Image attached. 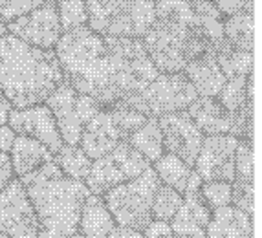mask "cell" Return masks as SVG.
I'll return each instance as SVG.
<instances>
[{
  "label": "cell",
  "instance_id": "23",
  "mask_svg": "<svg viewBox=\"0 0 262 238\" xmlns=\"http://www.w3.org/2000/svg\"><path fill=\"white\" fill-rule=\"evenodd\" d=\"M127 143L134 150L140 152L150 165L165 154L162 130H160V125H158V117H147V121L128 136Z\"/></svg>",
  "mask_w": 262,
  "mask_h": 238
},
{
  "label": "cell",
  "instance_id": "22",
  "mask_svg": "<svg viewBox=\"0 0 262 238\" xmlns=\"http://www.w3.org/2000/svg\"><path fill=\"white\" fill-rule=\"evenodd\" d=\"M114 227H116V222L106 209L103 198L96 194L88 196L79 214L77 234H81L83 238H105Z\"/></svg>",
  "mask_w": 262,
  "mask_h": 238
},
{
  "label": "cell",
  "instance_id": "17",
  "mask_svg": "<svg viewBox=\"0 0 262 238\" xmlns=\"http://www.w3.org/2000/svg\"><path fill=\"white\" fill-rule=\"evenodd\" d=\"M182 196L184 202L169 222L174 238H206V229L213 211L202 200L200 190L184 192Z\"/></svg>",
  "mask_w": 262,
  "mask_h": 238
},
{
  "label": "cell",
  "instance_id": "26",
  "mask_svg": "<svg viewBox=\"0 0 262 238\" xmlns=\"http://www.w3.org/2000/svg\"><path fill=\"white\" fill-rule=\"evenodd\" d=\"M214 57H216V62H219L226 79L251 75V70H253V52L236 50V48H231L224 40L219 46V50L214 52Z\"/></svg>",
  "mask_w": 262,
  "mask_h": 238
},
{
  "label": "cell",
  "instance_id": "14",
  "mask_svg": "<svg viewBox=\"0 0 262 238\" xmlns=\"http://www.w3.org/2000/svg\"><path fill=\"white\" fill-rule=\"evenodd\" d=\"M158 125L162 130L165 152L180 158L184 163L192 167L202 141H204V134L198 130L189 114L185 110L167 114V116L158 117Z\"/></svg>",
  "mask_w": 262,
  "mask_h": 238
},
{
  "label": "cell",
  "instance_id": "7",
  "mask_svg": "<svg viewBox=\"0 0 262 238\" xmlns=\"http://www.w3.org/2000/svg\"><path fill=\"white\" fill-rule=\"evenodd\" d=\"M160 185L162 183L158 180L156 172L152 170V167H149L138 178L114 187L101 198L112 214L116 225L130 227L143 233L145 227L152 222L150 207Z\"/></svg>",
  "mask_w": 262,
  "mask_h": 238
},
{
  "label": "cell",
  "instance_id": "27",
  "mask_svg": "<svg viewBox=\"0 0 262 238\" xmlns=\"http://www.w3.org/2000/svg\"><path fill=\"white\" fill-rule=\"evenodd\" d=\"M53 161L64 176L83 183L92 167V160L79 148V145H62L59 152L53 154Z\"/></svg>",
  "mask_w": 262,
  "mask_h": 238
},
{
  "label": "cell",
  "instance_id": "31",
  "mask_svg": "<svg viewBox=\"0 0 262 238\" xmlns=\"http://www.w3.org/2000/svg\"><path fill=\"white\" fill-rule=\"evenodd\" d=\"M200 196L211 211L222 209L231 205L233 187L229 182H202Z\"/></svg>",
  "mask_w": 262,
  "mask_h": 238
},
{
  "label": "cell",
  "instance_id": "6",
  "mask_svg": "<svg viewBox=\"0 0 262 238\" xmlns=\"http://www.w3.org/2000/svg\"><path fill=\"white\" fill-rule=\"evenodd\" d=\"M105 40L110 61V86L116 103L143 92L160 74L145 52L141 39L105 37Z\"/></svg>",
  "mask_w": 262,
  "mask_h": 238
},
{
  "label": "cell",
  "instance_id": "40",
  "mask_svg": "<svg viewBox=\"0 0 262 238\" xmlns=\"http://www.w3.org/2000/svg\"><path fill=\"white\" fill-rule=\"evenodd\" d=\"M4 33H6V24L2 20H0V37H2Z\"/></svg>",
  "mask_w": 262,
  "mask_h": 238
},
{
  "label": "cell",
  "instance_id": "21",
  "mask_svg": "<svg viewBox=\"0 0 262 238\" xmlns=\"http://www.w3.org/2000/svg\"><path fill=\"white\" fill-rule=\"evenodd\" d=\"M8 156L15 178L31 174L33 170L40 169L42 165L53 161V154L44 147L42 143L26 138V136H17L15 138L13 147H11Z\"/></svg>",
  "mask_w": 262,
  "mask_h": 238
},
{
  "label": "cell",
  "instance_id": "29",
  "mask_svg": "<svg viewBox=\"0 0 262 238\" xmlns=\"http://www.w3.org/2000/svg\"><path fill=\"white\" fill-rule=\"evenodd\" d=\"M55 9L62 33L86 26L88 13L84 0H55Z\"/></svg>",
  "mask_w": 262,
  "mask_h": 238
},
{
  "label": "cell",
  "instance_id": "15",
  "mask_svg": "<svg viewBox=\"0 0 262 238\" xmlns=\"http://www.w3.org/2000/svg\"><path fill=\"white\" fill-rule=\"evenodd\" d=\"M8 126L17 136H26L42 143L52 154H57L59 148L64 145L55 119L44 103L28 109H13L9 112Z\"/></svg>",
  "mask_w": 262,
  "mask_h": 238
},
{
  "label": "cell",
  "instance_id": "35",
  "mask_svg": "<svg viewBox=\"0 0 262 238\" xmlns=\"http://www.w3.org/2000/svg\"><path fill=\"white\" fill-rule=\"evenodd\" d=\"M143 238H174L169 222L152 220L143 229Z\"/></svg>",
  "mask_w": 262,
  "mask_h": 238
},
{
  "label": "cell",
  "instance_id": "25",
  "mask_svg": "<svg viewBox=\"0 0 262 238\" xmlns=\"http://www.w3.org/2000/svg\"><path fill=\"white\" fill-rule=\"evenodd\" d=\"M150 167H152V170L156 172L158 180H160L162 185L170 187V189H174L176 192L184 194L189 178H191V174H192V167H189L187 163H184L180 158L172 156L169 152H165V154H163L160 160L154 161Z\"/></svg>",
  "mask_w": 262,
  "mask_h": 238
},
{
  "label": "cell",
  "instance_id": "9",
  "mask_svg": "<svg viewBox=\"0 0 262 238\" xmlns=\"http://www.w3.org/2000/svg\"><path fill=\"white\" fill-rule=\"evenodd\" d=\"M149 167L150 163L140 152L134 150L127 141H123L106 156L92 161L84 185L90 190V194L103 196L114 187L138 178Z\"/></svg>",
  "mask_w": 262,
  "mask_h": 238
},
{
  "label": "cell",
  "instance_id": "20",
  "mask_svg": "<svg viewBox=\"0 0 262 238\" xmlns=\"http://www.w3.org/2000/svg\"><path fill=\"white\" fill-rule=\"evenodd\" d=\"M206 238H253V220L235 205L214 209L207 224Z\"/></svg>",
  "mask_w": 262,
  "mask_h": 238
},
{
  "label": "cell",
  "instance_id": "38",
  "mask_svg": "<svg viewBox=\"0 0 262 238\" xmlns=\"http://www.w3.org/2000/svg\"><path fill=\"white\" fill-rule=\"evenodd\" d=\"M105 238H143L141 231L130 229V227H121V225H116Z\"/></svg>",
  "mask_w": 262,
  "mask_h": 238
},
{
  "label": "cell",
  "instance_id": "42",
  "mask_svg": "<svg viewBox=\"0 0 262 238\" xmlns=\"http://www.w3.org/2000/svg\"><path fill=\"white\" fill-rule=\"evenodd\" d=\"M0 238H8V236H4V234H0Z\"/></svg>",
  "mask_w": 262,
  "mask_h": 238
},
{
  "label": "cell",
  "instance_id": "33",
  "mask_svg": "<svg viewBox=\"0 0 262 238\" xmlns=\"http://www.w3.org/2000/svg\"><path fill=\"white\" fill-rule=\"evenodd\" d=\"M50 0H0V20L8 24L13 18L28 13L31 9L46 4Z\"/></svg>",
  "mask_w": 262,
  "mask_h": 238
},
{
  "label": "cell",
  "instance_id": "1",
  "mask_svg": "<svg viewBox=\"0 0 262 238\" xmlns=\"http://www.w3.org/2000/svg\"><path fill=\"white\" fill-rule=\"evenodd\" d=\"M154 11L152 26L141 37V42L160 74L184 72L194 57L214 53L189 0H156Z\"/></svg>",
  "mask_w": 262,
  "mask_h": 238
},
{
  "label": "cell",
  "instance_id": "30",
  "mask_svg": "<svg viewBox=\"0 0 262 238\" xmlns=\"http://www.w3.org/2000/svg\"><path fill=\"white\" fill-rule=\"evenodd\" d=\"M106 109L110 110L114 123H116L118 128L123 132L125 139L147 121V116H143L141 112H138V110H134L132 106L125 104L123 101H118V103H114L112 106H106Z\"/></svg>",
  "mask_w": 262,
  "mask_h": 238
},
{
  "label": "cell",
  "instance_id": "12",
  "mask_svg": "<svg viewBox=\"0 0 262 238\" xmlns=\"http://www.w3.org/2000/svg\"><path fill=\"white\" fill-rule=\"evenodd\" d=\"M241 139L231 134L204 136L192 170L202 182H229L235 180V152Z\"/></svg>",
  "mask_w": 262,
  "mask_h": 238
},
{
  "label": "cell",
  "instance_id": "11",
  "mask_svg": "<svg viewBox=\"0 0 262 238\" xmlns=\"http://www.w3.org/2000/svg\"><path fill=\"white\" fill-rule=\"evenodd\" d=\"M0 234L8 238H39L35 211L18 178H13L0 190Z\"/></svg>",
  "mask_w": 262,
  "mask_h": 238
},
{
  "label": "cell",
  "instance_id": "8",
  "mask_svg": "<svg viewBox=\"0 0 262 238\" xmlns=\"http://www.w3.org/2000/svg\"><path fill=\"white\" fill-rule=\"evenodd\" d=\"M196 92L184 72H178L158 74L143 92L128 95L121 101L147 117H162L167 114L187 110L189 104L196 101Z\"/></svg>",
  "mask_w": 262,
  "mask_h": 238
},
{
  "label": "cell",
  "instance_id": "37",
  "mask_svg": "<svg viewBox=\"0 0 262 238\" xmlns=\"http://www.w3.org/2000/svg\"><path fill=\"white\" fill-rule=\"evenodd\" d=\"M15 138H17V134L8 125L0 126V152L2 154H9V150L13 147Z\"/></svg>",
  "mask_w": 262,
  "mask_h": 238
},
{
  "label": "cell",
  "instance_id": "36",
  "mask_svg": "<svg viewBox=\"0 0 262 238\" xmlns=\"http://www.w3.org/2000/svg\"><path fill=\"white\" fill-rule=\"evenodd\" d=\"M13 178L15 176H13V169H11V163H9V156L0 152V190L4 189Z\"/></svg>",
  "mask_w": 262,
  "mask_h": 238
},
{
  "label": "cell",
  "instance_id": "18",
  "mask_svg": "<svg viewBox=\"0 0 262 238\" xmlns=\"http://www.w3.org/2000/svg\"><path fill=\"white\" fill-rule=\"evenodd\" d=\"M184 75L189 79L198 97H216L226 82V75L213 52L202 53L189 61L184 68Z\"/></svg>",
  "mask_w": 262,
  "mask_h": 238
},
{
  "label": "cell",
  "instance_id": "24",
  "mask_svg": "<svg viewBox=\"0 0 262 238\" xmlns=\"http://www.w3.org/2000/svg\"><path fill=\"white\" fill-rule=\"evenodd\" d=\"M224 40L231 48L244 50V52H253V13L251 9H244L241 13L231 15L224 18Z\"/></svg>",
  "mask_w": 262,
  "mask_h": 238
},
{
  "label": "cell",
  "instance_id": "10",
  "mask_svg": "<svg viewBox=\"0 0 262 238\" xmlns=\"http://www.w3.org/2000/svg\"><path fill=\"white\" fill-rule=\"evenodd\" d=\"M44 104L52 112L64 145H79L83 128L101 109L92 97L79 94L68 82H61Z\"/></svg>",
  "mask_w": 262,
  "mask_h": 238
},
{
  "label": "cell",
  "instance_id": "16",
  "mask_svg": "<svg viewBox=\"0 0 262 238\" xmlns=\"http://www.w3.org/2000/svg\"><path fill=\"white\" fill-rule=\"evenodd\" d=\"M127 141L123 132L114 123L108 109H99V112L86 123L79 138V148L90 160H99L118 147L119 143Z\"/></svg>",
  "mask_w": 262,
  "mask_h": 238
},
{
  "label": "cell",
  "instance_id": "34",
  "mask_svg": "<svg viewBox=\"0 0 262 238\" xmlns=\"http://www.w3.org/2000/svg\"><path fill=\"white\" fill-rule=\"evenodd\" d=\"M211 2H213L216 11H219L224 18L241 13V11H244V9L253 8L251 0H211Z\"/></svg>",
  "mask_w": 262,
  "mask_h": 238
},
{
  "label": "cell",
  "instance_id": "3",
  "mask_svg": "<svg viewBox=\"0 0 262 238\" xmlns=\"http://www.w3.org/2000/svg\"><path fill=\"white\" fill-rule=\"evenodd\" d=\"M18 180L35 211L39 238H68L77 234L79 214L84 200L90 196L83 182L64 176L55 161Z\"/></svg>",
  "mask_w": 262,
  "mask_h": 238
},
{
  "label": "cell",
  "instance_id": "13",
  "mask_svg": "<svg viewBox=\"0 0 262 238\" xmlns=\"http://www.w3.org/2000/svg\"><path fill=\"white\" fill-rule=\"evenodd\" d=\"M6 33L13 35L22 42L31 44L40 50H53L62 35V28L57 17L55 0H50L46 4L8 22Z\"/></svg>",
  "mask_w": 262,
  "mask_h": 238
},
{
  "label": "cell",
  "instance_id": "28",
  "mask_svg": "<svg viewBox=\"0 0 262 238\" xmlns=\"http://www.w3.org/2000/svg\"><path fill=\"white\" fill-rule=\"evenodd\" d=\"M182 202H184V196L180 194V192H176V190L170 189V187L160 185L152 198V207H150L152 220L170 222L172 217L178 212Z\"/></svg>",
  "mask_w": 262,
  "mask_h": 238
},
{
  "label": "cell",
  "instance_id": "5",
  "mask_svg": "<svg viewBox=\"0 0 262 238\" xmlns=\"http://www.w3.org/2000/svg\"><path fill=\"white\" fill-rule=\"evenodd\" d=\"M86 26L101 37L141 39L152 26V0H84Z\"/></svg>",
  "mask_w": 262,
  "mask_h": 238
},
{
  "label": "cell",
  "instance_id": "43",
  "mask_svg": "<svg viewBox=\"0 0 262 238\" xmlns=\"http://www.w3.org/2000/svg\"><path fill=\"white\" fill-rule=\"evenodd\" d=\"M152 2H156V0H152Z\"/></svg>",
  "mask_w": 262,
  "mask_h": 238
},
{
  "label": "cell",
  "instance_id": "19",
  "mask_svg": "<svg viewBox=\"0 0 262 238\" xmlns=\"http://www.w3.org/2000/svg\"><path fill=\"white\" fill-rule=\"evenodd\" d=\"M185 112L204 136L231 134V116L216 97H196Z\"/></svg>",
  "mask_w": 262,
  "mask_h": 238
},
{
  "label": "cell",
  "instance_id": "32",
  "mask_svg": "<svg viewBox=\"0 0 262 238\" xmlns=\"http://www.w3.org/2000/svg\"><path fill=\"white\" fill-rule=\"evenodd\" d=\"M238 183H255L253 180V150L251 141L241 139L235 152V180Z\"/></svg>",
  "mask_w": 262,
  "mask_h": 238
},
{
  "label": "cell",
  "instance_id": "39",
  "mask_svg": "<svg viewBox=\"0 0 262 238\" xmlns=\"http://www.w3.org/2000/svg\"><path fill=\"white\" fill-rule=\"evenodd\" d=\"M13 110L11 103L4 97V94L0 92V126L8 125V117H9V112Z\"/></svg>",
  "mask_w": 262,
  "mask_h": 238
},
{
  "label": "cell",
  "instance_id": "2",
  "mask_svg": "<svg viewBox=\"0 0 262 238\" xmlns=\"http://www.w3.org/2000/svg\"><path fill=\"white\" fill-rule=\"evenodd\" d=\"M64 82L53 50H40L13 35L0 37V92L13 109L42 104Z\"/></svg>",
  "mask_w": 262,
  "mask_h": 238
},
{
  "label": "cell",
  "instance_id": "41",
  "mask_svg": "<svg viewBox=\"0 0 262 238\" xmlns=\"http://www.w3.org/2000/svg\"><path fill=\"white\" fill-rule=\"evenodd\" d=\"M68 238H83L81 234H74V236H68Z\"/></svg>",
  "mask_w": 262,
  "mask_h": 238
},
{
  "label": "cell",
  "instance_id": "4",
  "mask_svg": "<svg viewBox=\"0 0 262 238\" xmlns=\"http://www.w3.org/2000/svg\"><path fill=\"white\" fill-rule=\"evenodd\" d=\"M64 82L79 94L92 97L101 109L116 103L110 86V61L105 37L88 26L64 31L53 48Z\"/></svg>",
  "mask_w": 262,
  "mask_h": 238
}]
</instances>
